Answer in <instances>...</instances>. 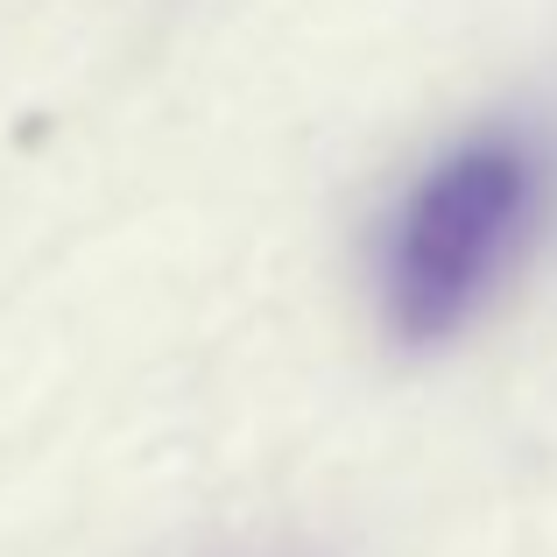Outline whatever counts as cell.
I'll use <instances>...</instances> for the list:
<instances>
[{
  "instance_id": "6da1fadb",
  "label": "cell",
  "mask_w": 557,
  "mask_h": 557,
  "mask_svg": "<svg viewBox=\"0 0 557 557\" xmlns=\"http://www.w3.org/2000/svg\"><path fill=\"white\" fill-rule=\"evenodd\" d=\"M557 219V141L536 121H480L431 156L374 226V311L388 339L445 346L487 318Z\"/></svg>"
}]
</instances>
